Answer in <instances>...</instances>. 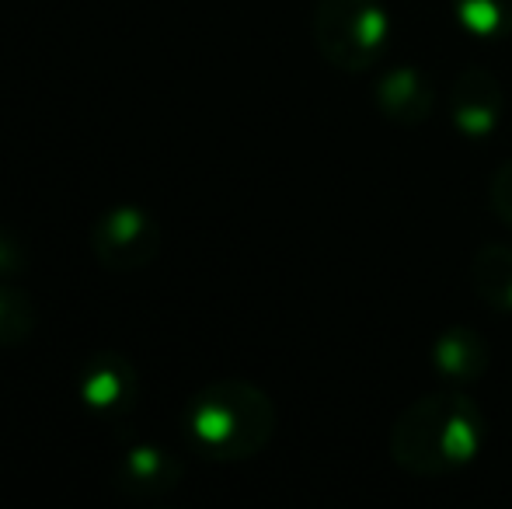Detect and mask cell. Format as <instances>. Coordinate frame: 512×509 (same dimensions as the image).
Listing matches in <instances>:
<instances>
[{
	"instance_id": "5",
	"label": "cell",
	"mask_w": 512,
	"mask_h": 509,
	"mask_svg": "<svg viewBox=\"0 0 512 509\" xmlns=\"http://www.w3.org/2000/svg\"><path fill=\"white\" fill-rule=\"evenodd\" d=\"M506 116V91L499 77L481 67H467L457 74L450 91V119L467 140H485L499 129Z\"/></svg>"
},
{
	"instance_id": "2",
	"label": "cell",
	"mask_w": 512,
	"mask_h": 509,
	"mask_svg": "<svg viewBox=\"0 0 512 509\" xmlns=\"http://www.w3.org/2000/svg\"><path fill=\"white\" fill-rule=\"evenodd\" d=\"M276 433V405L248 381H216L185 408V436L213 461H248Z\"/></svg>"
},
{
	"instance_id": "4",
	"label": "cell",
	"mask_w": 512,
	"mask_h": 509,
	"mask_svg": "<svg viewBox=\"0 0 512 509\" xmlns=\"http://www.w3.org/2000/svg\"><path fill=\"white\" fill-rule=\"evenodd\" d=\"M91 248L105 269L133 272L154 262L157 248H161V231L143 210L119 206L98 220L95 234H91Z\"/></svg>"
},
{
	"instance_id": "13",
	"label": "cell",
	"mask_w": 512,
	"mask_h": 509,
	"mask_svg": "<svg viewBox=\"0 0 512 509\" xmlns=\"http://www.w3.org/2000/svg\"><path fill=\"white\" fill-rule=\"evenodd\" d=\"M488 199H492V210L502 224L512 227V161L502 164L492 175V185H488Z\"/></svg>"
},
{
	"instance_id": "1",
	"label": "cell",
	"mask_w": 512,
	"mask_h": 509,
	"mask_svg": "<svg viewBox=\"0 0 512 509\" xmlns=\"http://www.w3.org/2000/svg\"><path fill=\"white\" fill-rule=\"evenodd\" d=\"M485 443V412L460 391L415 398L398 415L391 457L415 478H443L467 468Z\"/></svg>"
},
{
	"instance_id": "12",
	"label": "cell",
	"mask_w": 512,
	"mask_h": 509,
	"mask_svg": "<svg viewBox=\"0 0 512 509\" xmlns=\"http://www.w3.org/2000/svg\"><path fill=\"white\" fill-rule=\"evenodd\" d=\"M32 325V307L18 290L0 286V342H21Z\"/></svg>"
},
{
	"instance_id": "7",
	"label": "cell",
	"mask_w": 512,
	"mask_h": 509,
	"mask_svg": "<svg viewBox=\"0 0 512 509\" xmlns=\"http://www.w3.org/2000/svg\"><path fill=\"white\" fill-rule=\"evenodd\" d=\"M429 360L439 377H446L453 384H467L485 377L492 353H488V339L481 332H474L467 325H453L443 335H436V342L429 349Z\"/></svg>"
},
{
	"instance_id": "10",
	"label": "cell",
	"mask_w": 512,
	"mask_h": 509,
	"mask_svg": "<svg viewBox=\"0 0 512 509\" xmlns=\"http://www.w3.org/2000/svg\"><path fill=\"white\" fill-rule=\"evenodd\" d=\"M471 279L478 297L492 311L512 314V248L509 245H485L474 255Z\"/></svg>"
},
{
	"instance_id": "8",
	"label": "cell",
	"mask_w": 512,
	"mask_h": 509,
	"mask_svg": "<svg viewBox=\"0 0 512 509\" xmlns=\"http://www.w3.org/2000/svg\"><path fill=\"white\" fill-rule=\"evenodd\" d=\"M182 478V464L161 447H133L122 454L119 468H115V485L129 496L157 499L171 492Z\"/></svg>"
},
{
	"instance_id": "6",
	"label": "cell",
	"mask_w": 512,
	"mask_h": 509,
	"mask_svg": "<svg viewBox=\"0 0 512 509\" xmlns=\"http://www.w3.org/2000/svg\"><path fill=\"white\" fill-rule=\"evenodd\" d=\"M373 98H377V109L398 126H422L432 116V105H436L432 81L408 63L384 70Z\"/></svg>"
},
{
	"instance_id": "9",
	"label": "cell",
	"mask_w": 512,
	"mask_h": 509,
	"mask_svg": "<svg viewBox=\"0 0 512 509\" xmlns=\"http://www.w3.org/2000/svg\"><path fill=\"white\" fill-rule=\"evenodd\" d=\"M77 387H81L84 401L95 408H119L133 394V370L112 353H98L91 363H84L77 374Z\"/></svg>"
},
{
	"instance_id": "11",
	"label": "cell",
	"mask_w": 512,
	"mask_h": 509,
	"mask_svg": "<svg viewBox=\"0 0 512 509\" xmlns=\"http://www.w3.org/2000/svg\"><path fill=\"white\" fill-rule=\"evenodd\" d=\"M453 18L474 39H509L512 0H453Z\"/></svg>"
},
{
	"instance_id": "3",
	"label": "cell",
	"mask_w": 512,
	"mask_h": 509,
	"mask_svg": "<svg viewBox=\"0 0 512 509\" xmlns=\"http://www.w3.org/2000/svg\"><path fill=\"white\" fill-rule=\"evenodd\" d=\"M314 46L342 74H366L391 46L384 0H317Z\"/></svg>"
}]
</instances>
